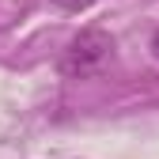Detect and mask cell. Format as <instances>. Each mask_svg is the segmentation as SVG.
Wrapping results in <instances>:
<instances>
[{"mask_svg":"<svg viewBox=\"0 0 159 159\" xmlns=\"http://www.w3.org/2000/svg\"><path fill=\"white\" fill-rule=\"evenodd\" d=\"M152 53H155V57H159V30H155V34H152Z\"/></svg>","mask_w":159,"mask_h":159,"instance_id":"3","label":"cell"},{"mask_svg":"<svg viewBox=\"0 0 159 159\" xmlns=\"http://www.w3.org/2000/svg\"><path fill=\"white\" fill-rule=\"evenodd\" d=\"M57 4H61V8H68V11H80V8H87L91 0H57Z\"/></svg>","mask_w":159,"mask_h":159,"instance_id":"2","label":"cell"},{"mask_svg":"<svg viewBox=\"0 0 159 159\" xmlns=\"http://www.w3.org/2000/svg\"><path fill=\"white\" fill-rule=\"evenodd\" d=\"M110 53H114L110 34L98 30V27H87V30H80L65 46L57 68H61V76H68V80H84V76H95L98 68H102L110 61Z\"/></svg>","mask_w":159,"mask_h":159,"instance_id":"1","label":"cell"}]
</instances>
